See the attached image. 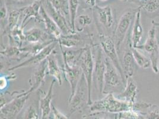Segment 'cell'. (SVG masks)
Here are the masks:
<instances>
[{
	"instance_id": "cell-27",
	"label": "cell",
	"mask_w": 159,
	"mask_h": 119,
	"mask_svg": "<svg viewBox=\"0 0 159 119\" xmlns=\"http://www.w3.org/2000/svg\"><path fill=\"white\" fill-rule=\"evenodd\" d=\"M7 36L8 38V44L16 45L19 48H22L23 43L26 42L24 29L20 25L16 27Z\"/></svg>"
},
{
	"instance_id": "cell-43",
	"label": "cell",
	"mask_w": 159,
	"mask_h": 119,
	"mask_svg": "<svg viewBox=\"0 0 159 119\" xmlns=\"http://www.w3.org/2000/svg\"><path fill=\"white\" fill-rule=\"evenodd\" d=\"M99 1H107V0H99ZM122 1H124V2H135V0H122Z\"/></svg>"
},
{
	"instance_id": "cell-23",
	"label": "cell",
	"mask_w": 159,
	"mask_h": 119,
	"mask_svg": "<svg viewBox=\"0 0 159 119\" xmlns=\"http://www.w3.org/2000/svg\"><path fill=\"white\" fill-rule=\"evenodd\" d=\"M40 14L43 20V23L45 27V31L54 39L58 40L62 36V33L56 23L47 13L43 5L40 8Z\"/></svg>"
},
{
	"instance_id": "cell-3",
	"label": "cell",
	"mask_w": 159,
	"mask_h": 119,
	"mask_svg": "<svg viewBox=\"0 0 159 119\" xmlns=\"http://www.w3.org/2000/svg\"><path fill=\"white\" fill-rule=\"evenodd\" d=\"M94 57L93 82L100 95L103 94L104 87V77L106 70L105 55L99 44L92 46Z\"/></svg>"
},
{
	"instance_id": "cell-15",
	"label": "cell",
	"mask_w": 159,
	"mask_h": 119,
	"mask_svg": "<svg viewBox=\"0 0 159 119\" xmlns=\"http://www.w3.org/2000/svg\"><path fill=\"white\" fill-rule=\"evenodd\" d=\"M131 36L129 32L126 37L125 48L124 51L122 59L120 60L121 66L125 80L129 77H133L135 68L136 63L131 50Z\"/></svg>"
},
{
	"instance_id": "cell-19",
	"label": "cell",
	"mask_w": 159,
	"mask_h": 119,
	"mask_svg": "<svg viewBox=\"0 0 159 119\" xmlns=\"http://www.w3.org/2000/svg\"><path fill=\"white\" fill-rule=\"evenodd\" d=\"M26 41L30 44L45 43L57 40L45 30L39 27H32L25 32Z\"/></svg>"
},
{
	"instance_id": "cell-36",
	"label": "cell",
	"mask_w": 159,
	"mask_h": 119,
	"mask_svg": "<svg viewBox=\"0 0 159 119\" xmlns=\"http://www.w3.org/2000/svg\"><path fill=\"white\" fill-rule=\"evenodd\" d=\"M23 91V90H21L20 91H14L12 93L6 92L1 93V108L11 102Z\"/></svg>"
},
{
	"instance_id": "cell-17",
	"label": "cell",
	"mask_w": 159,
	"mask_h": 119,
	"mask_svg": "<svg viewBox=\"0 0 159 119\" xmlns=\"http://www.w3.org/2000/svg\"><path fill=\"white\" fill-rule=\"evenodd\" d=\"M57 80H52L47 93L40 91L39 104L41 112V119H48L50 113L52 112V100L53 97V88Z\"/></svg>"
},
{
	"instance_id": "cell-2",
	"label": "cell",
	"mask_w": 159,
	"mask_h": 119,
	"mask_svg": "<svg viewBox=\"0 0 159 119\" xmlns=\"http://www.w3.org/2000/svg\"><path fill=\"white\" fill-rule=\"evenodd\" d=\"M139 7L136 9H129L122 15L118 23L115 27L112 38L115 44L118 53H120V46L124 42L125 40L129 33V29L133 26L136 14L138 12Z\"/></svg>"
},
{
	"instance_id": "cell-4",
	"label": "cell",
	"mask_w": 159,
	"mask_h": 119,
	"mask_svg": "<svg viewBox=\"0 0 159 119\" xmlns=\"http://www.w3.org/2000/svg\"><path fill=\"white\" fill-rule=\"evenodd\" d=\"M89 88L86 79L82 73L75 91L73 97L68 99L70 116L76 112H81L88 106Z\"/></svg>"
},
{
	"instance_id": "cell-11",
	"label": "cell",
	"mask_w": 159,
	"mask_h": 119,
	"mask_svg": "<svg viewBox=\"0 0 159 119\" xmlns=\"http://www.w3.org/2000/svg\"><path fill=\"white\" fill-rule=\"evenodd\" d=\"M25 91L13 100L1 108V119H15L25 106L30 95H25Z\"/></svg>"
},
{
	"instance_id": "cell-21",
	"label": "cell",
	"mask_w": 159,
	"mask_h": 119,
	"mask_svg": "<svg viewBox=\"0 0 159 119\" xmlns=\"http://www.w3.org/2000/svg\"><path fill=\"white\" fill-rule=\"evenodd\" d=\"M63 71L64 78L67 80L70 85L71 93L70 98H71L75 91L81 76L82 75V70L80 67H70L67 65L64 64Z\"/></svg>"
},
{
	"instance_id": "cell-40",
	"label": "cell",
	"mask_w": 159,
	"mask_h": 119,
	"mask_svg": "<svg viewBox=\"0 0 159 119\" xmlns=\"http://www.w3.org/2000/svg\"><path fill=\"white\" fill-rule=\"evenodd\" d=\"M146 119H159V108H155L148 112L146 117Z\"/></svg>"
},
{
	"instance_id": "cell-28",
	"label": "cell",
	"mask_w": 159,
	"mask_h": 119,
	"mask_svg": "<svg viewBox=\"0 0 159 119\" xmlns=\"http://www.w3.org/2000/svg\"><path fill=\"white\" fill-rule=\"evenodd\" d=\"M53 8L64 16L71 24L68 0H49ZM72 28V27H71Z\"/></svg>"
},
{
	"instance_id": "cell-26",
	"label": "cell",
	"mask_w": 159,
	"mask_h": 119,
	"mask_svg": "<svg viewBox=\"0 0 159 119\" xmlns=\"http://www.w3.org/2000/svg\"><path fill=\"white\" fill-rule=\"evenodd\" d=\"M21 20V12L20 9H16L8 13L7 26L2 32H1V39H3L6 35L8 36L16 27L20 25Z\"/></svg>"
},
{
	"instance_id": "cell-34",
	"label": "cell",
	"mask_w": 159,
	"mask_h": 119,
	"mask_svg": "<svg viewBox=\"0 0 159 119\" xmlns=\"http://www.w3.org/2000/svg\"><path fill=\"white\" fill-rule=\"evenodd\" d=\"M1 32H2L7 26L8 13L7 11L6 0H1Z\"/></svg>"
},
{
	"instance_id": "cell-37",
	"label": "cell",
	"mask_w": 159,
	"mask_h": 119,
	"mask_svg": "<svg viewBox=\"0 0 159 119\" xmlns=\"http://www.w3.org/2000/svg\"><path fill=\"white\" fill-rule=\"evenodd\" d=\"M155 105L151 104V103H147L146 102H135L133 104V110L137 111L143 114L142 112L147 110L148 108H150L152 107H154Z\"/></svg>"
},
{
	"instance_id": "cell-41",
	"label": "cell",
	"mask_w": 159,
	"mask_h": 119,
	"mask_svg": "<svg viewBox=\"0 0 159 119\" xmlns=\"http://www.w3.org/2000/svg\"><path fill=\"white\" fill-rule=\"evenodd\" d=\"M87 8H93V7L96 6V0H83Z\"/></svg>"
},
{
	"instance_id": "cell-45",
	"label": "cell",
	"mask_w": 159,
	"mask_h": 119,
	"mask_svg": "<svg viewBox=\"0 0 159 119\" xmlns=\"http://www.w3.org/2000/svg\"><path fill=\"white\" fill-rule=\"evenodd\" d=\"M14 1H17V2H21V1H25V0H14Z\"/></svg>"
},
{
	"instance_id": "cell-38",
	"label": "cell",
	"mask_w": 159,
	"mask_h": 119,
	"mask_svg": "<svg viewBox=\"0 0 159 119\" xmlns=\"http://www.w3.org/2000/svg\"><path fill=\"white\" fill-rule=\"evenodd\" d=\"M16 79V75L12 74L11 75H8L7 76H1L0 78V88L1 91L2 92L6 88H7V84L8 80H14Z\"/></svg>"
},
{
	"instance_id": "cell-1",
	"label": "cell",
	"mask_w": 159,
	"mask_h": 119,
	"mask_svg": "<svg viewBox=\"0 0 159 119\" xmlns=\"http://www.w3.org/2000/svg\"><path fill=\"white\" fill-rule=\"evenodd\" d=\"M133 107V104L118 99L114 96L113 93H110L107 94L103 98L93 102L90 106V110L92 113L86 117H91L105 112L118 114L132 110Z\"/></svg>"
},
{
	"instance_id": "cell-46",
	"label": "cell",
	"mask_w": 159,
	"mask_h": 119,
	"mask_svg": "<svg viewBox=\"0 0 159 119\" xmlns=\"http://www.w3.org/2000/svg\"><path fill=\"white\" fill-rule=\"evenodd\" d=\"M158 73H159V72Z\"/></svg>"
},
{
	"instance_id": "cell-39",
	"label": "cell",
	"mask_w": 159,
	"mask_h": 119,
	"mask_svg": "<svg viewBox=\"0 0 159 119\" xmlns=\"http://www.w3.org/2000/svg\"><path fill=\"white\" fill-rule=\"evenodd\" d=\"M52 113L53 119H69L67 116L58 110L53 104L52 105Z\"/></svg>"
},
{
	"instance_id": "cell-31",
	"label": "cell",
	"mask_w": 159,
	"mask_h": 119,
	"mask_svg": "<svg viewBox=\"0 0 159 119\" xmlns=\"http://www.w3.org/2000/svg\"><path fill=\"white\" fill-rule=\"evenodd\" d=\"M68 5L70 14L71 26L73 31L76 32L75 31V20L77 18L78 8L79 6V0H68Z\"/></svg>"
},
{
	"instance_id": "cell-6",
	"label": "cell",
	"mask_w": 159,
	"mask_h": 119,
	"mask_svg": "<svg viewBox=\"0 0 159 119\" xmlns=\"http://www.w3.org/2000/svg\"><path fill=\"white\" fill-rule=\"evenodd\" d=\"M156 26L152 25L150 28L148 38L144 45L137 46V49L144 50L149 55L152 62V67L154 73L159 72V42L156 36Z\"/></svg>"
},
{
	"instance_id": "cell-22",
	"label": "cell",
	"mask_w": 159,
	"mask_h": 119,
	"mask_svg": "<svg viewBox=\"0 0 159 119\" xmlns=\"http://www.w3.org/2000/svg\"><path fill=\"white\" fill-rule=\"evenodd\" d=\"M137 93L138 88L137 83L132 77H129L126 79V85L124 91L118 95L116 98L134 104L136 102Z\"/></svg>"
},
{
	"instance_id": "cell-35",
	"label": "cell",
	"mask_w": 159,
	"mask_h": 119,
	"mask_svg": "<svg viewBox=\"0 0 159 119\" xmlns=\"http://www.w3.org/2000/svg\"><path fill=\"white\" fill-rule=\"evenodd\" d=\"M117 114L120 119H146L143 114L133 109Z\"/></svg>"
},
{
	"instance_id": "cell-32",
	"label": "cell",
	"mask_w": 159,
	"mask_h": 119,
	"mask_svg": "<svg viewBox=\"0 0 159 119\" xmlns=\"http://www.w3.org/2000/svg\"><path fill=\"white\" fill-rule=\"evenodd\" d=\"M140 6L148 13H155L159 11V0H142Z\"/></svg>"
},
{
	"instance_id": "cell-33",
	"label": "cell",
	"mask_w": 159,
	"mask_h": 119,
	"mask_svg": "<svg viewBox=\"0 0 159 119\" xmlns=\"http://www.w3.org/2000/svg\"><path fill=\"white\" fill-rule=\"evenodd\" d=\"M39 102H33L27 107L22 119H39Z\"/></svg>"
},
{
	"instance_id": "cell-14",
	"label": "cell",
	"mask_w": 159,
	"mask_h": 119,
	"mask_svg": "<svg viewBox=\"0 0 159 119\" xmlns=\"http://www.w3.org/2000/svg\"><path fill=\"white\" fill-rule=\"evenodd\" d=\"M47 73L48 65L47 59H46L36 66L29 80L30 88L28 91L25 92V95H31L33 92L38 90L43 83Z\"/></svg>"
},
{
	"instance_id": "cell-30",
	"label": "cell",
	"mask_w": 159,
	"mask_h": 119,
	"mask_svg": "<svg viewBox=\"0 0 159 119\" xmlns=\"http://www.w3.org/2000/svg\"><path fill=\"white\" fill-rule=\"evenodd\" d=\"M92 21L93 18L89 14H82L77 16L75 20V24L77 23V26H75L76 32H83L86 27L89 26L92 23Z\"/></svg>"
},
{
	"instance_id": "cell-44",
	"label": "cell",
	"mask_w": 159,
	"mask_h": 119,
	"mask_svg": "<svg viewBox=\"0 0 159 119\" xmlns=\"http://www.w3.org/2000/svg\"><path fill=\"white\" fill-rule=\"evenodd\" d=\"M116 119H120V118H119V116H118V114H116ZM95 119H107V118H103V119H100V118H99V117H96V118H95Z\"/></svg>"
},
{
	"instance_id": "cell-8",
	"label": "cell",
	"mask_w": 159,
	"mask_h": 119,
	"mask_svg": "<svg viewBox=\"0 0 159 119\" xmlns=\"http://www.w3.org/2000/svg\"><path fill=\"white\" fill-rule=\"evenodd\" d=\"M76 32L68 35H62L58 40L59 45L66 48H84L86 46H93L95 44L93 40V35L88 33Z\"/></svg>"
},
{
	"instance_id": "cell-29",
	"label": "cell",
	"mask_w": 159,
	"mask_h": 119,
	"mask_svg": "<svg viewBox=\"0 0 159 119\" xmlns=\"http://www.w3.org/2000/svg\"><path fill=\"white\" fill-rule=\"evenodd\" d=\"M131 50L133 53L135 61L139 66L144 69L152 66V62L150 59L146 57L142 53H140L137 48L133 47L131 45Z\"/></svg>"
},
{
	"instance_id": "cell-42",
	"label": "cell",
	"mask_w": 159,
	"mask_h": 119,
	"mask_svg": "<svg viewBox=\"0 0 159 119\" xmlns=\"http://www.w3.org/2000/svg\"><path fill=\"white\" fill-rule=\"evenodd\" d=\"M152 25H154L155 26L159 27V22H157V21H155L154 20H152Z\"/></svg>"
},
{
	"instance_id": "cell-7",
	"label": "cell",
	"mask_w": 159,
	"mask_h": 119,
	"mask_svg": "<svg viewBox=\"0 0 159 119\" xmlns=\"http://www.w3.org/2000/svg\"><path fill=\"white\" fill-rule=\"evenodd\" d=\"M98 37L99 39L100 45L105 55L112 61L113 65L117 69L125 83L126 80L123 73L120 60L119 57V53L112 36L102 33H98Z\"/></svg>"
},
{
	"instance_id": "cell-13",
	"label": "cell",
	"mask_w": 159,
	"mask_h": 119,
	"mask_svg": "<svg viewBox=\"0 0 159 119\" xmlns=\"http://www.w3.org/2000/svg\"><path fill=\"white\" fill-rule=\"evenodd\" d=\"M42 6L41 0H34L33 2L26 7L20 8L21 12V20L20 26L25 29L29 20L34 19L39 23H43V20L40 14V10Z\"/></svg>"
},
{
	"instance_id": "cell-18",
	"label": "cell",
	"mask_w": 159,
	"mask_h": 119,
	"mask_svg": "<svg viewBox=\"0 0 159 119\" xmlns=\"http://www.w3.org/2000/svg\"><path fill=\"white\" fill-rule=\"evenodd\" d=\"M60 46L64 64L67 65L70 67H80L81 60L82 59L83 54L86 48H68L64 50V47L61 45Z\"/></svg>"
},
{
	"instance_id": "cell-25",
	"label": "cell",
	"mask_w": 159,
	"mask_h": 119,
	"mask_svg": "<svg viewBox=\"0 0 159 119\" xmlns=\"http://www.w3.org/2000/svg\"><path fill=\"white\" fill-rule=\"evenodd\" d=\"M1 59L13 60H18L20 61L25 59L30 56L29 54L23 51L21 48L8 44V46L4 47V49L1 51Z\"/></svg>"
},
{
	"instance_id": "cell-24",
	"label": "cell",
	"mask_w": 159,
	"mask_h": 119,
	"mask_svg": "<svg viewBox=\"0 0 159 119\" xmlns=\"http://www.w3.org/2000/svg\"><path fill=\"white\" fill-rule=\"evenodd\" d=\"M141 6L139 7L138 12L136 14V16L133 23L132 32L131 34L130 33L132 46L135 48L139 46V42L143 35V28L141 22Z\"/></svg>"
},
{
	"instance_id": "cell-20",
	"label": "cell",
	"mask_w": 159,
	"mask_h": 119,
	"mask_svg": "<svg viewBox=\"0 0 159 119\" xmlns=\"http://www.w3.org/2000/svg\"><path fill=\"white\" fill-rule=\"evenodd\" d=\"M57 53L54 51L47 58L48 73L54 79L56 80L60 86L62 85L63 78H64L63 67H61L57 58Z\"/></svg>"
},
{
	"instance_id": "cell-5",
	"label": "cell",
	"mask_w": 159,
	"mask_h": 119,
	"mask_svg": "<svg viewBox=\"0 0 159 119\" xmlns=\"http://www.w3.org/2000/svg\"><path fill=\"white\" fill-rule=\"evenodd\" d=\"M93 18L95 20L98 33L104 34V31H114L115 16L112 7L107 6L99 7L96 6L92 8Z\"/></svg>"
},
{
	"instance_id": "cell-10",
	"label": "cell",
	"mask_w": 159,
	"mask_h": 119,
	"mask_svg": "<svg viewBox=\"0 0 159 119\" xmlns=\"http://www.w3.org/2000/svg\"><path fill=\"white\" fill-rule=\"evenodd\" d=\"M80 67L82 73L86 79L89 88V107L93 103L92 100V91L93 83V70H94V57H93L92 46H86L85 51L83 54Z\"/></svg>"
},
{
	"instance_id": "cell-9",
	"label": "cell",
	"mask_w": 159,
	"mask_h": 119,
	"mask_svg": "<svg viewBox=\"0 0 159 119\" xmlns=\"http://www.w3.org/2000/svg\"><path fill=\"white\" fill-rule=\"evenodd\" d=\"M106 70L104 77L103 94L113 93L116 89L122 86L125 83L117 69L112 61L105 55Z\"/></svg>"
},
{
	"instance_id": "cell-16",
	"label": "cell",
	"mask_w": 159,
	"mask_h": 119,
	"mask_svg": "<svg viewBox=\"0 0 159 119\" xmlns=\"http://www.w3.org/2000/svg\"><path fill=\"white\" fill-rule=\"evenodd\" d=\"M44 8L46 10L47 13L60 28L62 35H68L75 33L71 28V24L69 21L64 16L55 10L49 0H46L45 7Z\"/></svg>"
},
{
	"instance_id": "cell-12",
	"label": "cell",
	"mask_w": 159,
	"mask_h": 119,
	"mask_svg": "<svg viewBox=\"0 0 159 119\" xmlns=\"http://www.w3.org/2000/svg\"><path fill=\"white\" fill-rule=\"evenodd\" d=\"M58 45H59L58 40H55L43 48L40 53L31 56L29 59L23 61L19 64L9 67L7 70L9 72H12L15 70L24 67L37 66L44 60L47 59V58L55 50L56 47Z\"/></svg>"
}]
</instances>
